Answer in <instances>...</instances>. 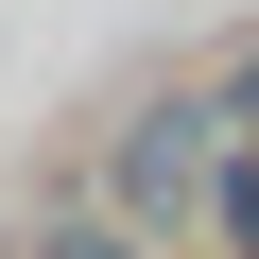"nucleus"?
I'll use <instances>...</instances> for the list:
<instances>
[{"label":"nucleus","mask_w":259,"mask_h":259,"mask_svg":"<svg viewBox=\"0 0 259 259\" xmlns=\"http://www.w3.org/2000/svg\"><path fill=\"white\" fill-rule=\"evenodd\" d=\"M207 173H225V104H207V87H156V104L104 121V173H87V190L139 207L156 242H190V225H207Z\"/></svg>","instance_id":"nucleus-1"},{"label":"nucleus","mask_w":259,"mask_h":259,"mask_svg":"<svg viewBox=\"0 0 259 259\" xmlns=\"http://www.w3.org/2000/svg\"><path fill=\"white\" fill-rule=\"evenodd\" d=\"M18 259H173L139 207H104V190H35V225H18Z\"/></svg>","instance_id":"nucleus-2"},{"label":"nucleus","mask_w":259,"mask_h":259,"mask_svg":"<svg viewBox=\"0 0 259 259\" xmlns=\"http://www.w3.org/2000/svg\"><path fill=\"white\" fill-rule=\"evenodd\" d=\"M207 242L259 259V139H225V173H207Z\"/></svg>","instance_id":"nucleus-3"},{"label":"nucleus","mask_w":259,"mask_h":259,"mask_svg":"<svg viewBox=\"0 0 259 259\" xmlns=\"http://www.w3.org/2000/svg\"><path fill=\"white\" fill-rule=\"evenodd\" d=\"M207 104H225V139H259V52H225V69H207Z\"/></svg>","instance_id":"nucleus-4"}]
</instances>
